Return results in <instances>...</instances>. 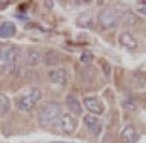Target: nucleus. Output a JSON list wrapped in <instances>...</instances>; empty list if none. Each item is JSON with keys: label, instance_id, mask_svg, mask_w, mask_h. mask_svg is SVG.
Listing matches in <instances>:
<instances>
[{"label": "nucleus", "instance_id": "obj_1", "mask_svg": "<svg viewBox=\"0 0 146 143\" xmlns=\"http://www.w3.org/2000/svg\"><path fill=\"white\" fill-rule=\"evenodd\" d=\"M42 99V90L36 87L29 88L23 92L17 99V108L22 112H29Z\"/></svg>", "mask_w": 146, "mask_h": 143}, {"label": "nucleus", "instance_id": "obj_2", "mask_svg": "<svg viewBox=\"0 0 146 143\" xmlns=\"http://www.w3.org/2000/svg\"><path fill=\"white\" fill-rule=\"evenodd\" d=\"M62 113V105L58 102H49L39 111L38 121L42 127H49L54 124Z\"/></svg>", "mask_w": 146, "mask_h": 143}, {"label": "nucleus", "instance_id": "obj_3", "mask_svg": "<svg viewBox=\"0 0 146 143\" xmlns=\"http://www.w3.org/2000/svg\"><path fill=\"white\" fill-rule=\"evenodd\" d=\"M54 124H56L57 130H59L60 133L72 134L76 130V128H77L78 121L71 113H64V114H60V117L57 119V122Z\"/></svg>", "mask_w": 146, "mask_h": 143}, {"label": "nucleus", "instance_id": "obj_4", "mask_svg": "<svg viewBox=\"0 0 146 143\" xmlns=\"http://www.w3.org/2000/svg\"><path fill=\"white\" fill-rule=\"evenodd\" d=\"M7 54V68L10 74H18L20 71V50L17 47H11L8 50H5Z\"/></svg>", "mask_w": 146, "mask_h": 143}, {"label": "nucleus", "instance_id": "obj_5", "mask_svg": "<svg viewBox=\"0 0 146 143\" xmlns=\"http://www.w3.org/2000/svg\"><path fill=\"white\" fill-rule=\"evenodd\" d=\"M100 24L103 29H113L117 26L120 20V14L112 9H105L100 13Z\"/></svg>", "mask_w": 146, "mask_h": 143}, {"label": "nucleus", "instance_id": "obj_6", "mask_svg": "<svg viewBox=\"0 0 146 143\" xmlns=\"http://www.w3.org/2000/svg\"><path fill=\"white\" fill-rule=\"evenodd\" d=\"M83 103H84V107L87 108V111H90V114H92V115H100L105 111L102 102L96 96L86 97L83 99Z\"/></svg>", "mask_w": 146, "mask_h": 143}, {"label": "nucleus", "instance_id": "obj_7", "mask_svg": "<svg viewBox=\"0 0 146 143\" xmlns=\"http://www.w3.org/2000/svg\"><path fill=\"white\" fill-rule=\"evenodd\" d=\"M83 123H84V126L87 127V129L95 137L100 136V133H101V130H102V124L97 117H95V115H92V114L84 115Z\"/></svg>", "mask_w": 146, "mask_h": 143}, {"label": "nucleus", "instance_id": "obj_8", "mask_svg": "<svg viewBox=\"0 0 146 143\" xmlns=\"http://www.w3.org/2000/svg\"><path fill=\"white\" fill-rule=\"evenodd\" d=\"M139 139L137 132L133 124H127L121 132V143H136Z\"/></svg>", "mask_w": 146, "mask_h": 143}, {"label": "nucleus", "instance_id": "obj_9", "mask_svg": "<svg viewBox=\"0 0 146 143\" xmlns=\"http://www.w3.org/2000/svg\"><path fill=\"white\" fill-rule=\"evenodd\" d=\"M48 77H49V80L52 83L59 84V86H66V83H67V71L64 68L50 71Z\"/></svg>", "mask_w": 146, "mask_h": 143}, {"label": "nucleus", "instance_id": "obj_10", "mask_svg": "<svg viewBox=\"0 0 146 143\" xmlns=\"http://www.w3.org/2000/svg\"><path fill=\"white\" fill-rule=\"evenodd\" d=\"M15 33H17V26L13 22H4L0 24V38L1 39L11 38L15 35Z\"/></svg>", "mask_w": 146, "mask_h": 143}, {"label": "nucleus", "instance_id": "obj_11", "mask_svg": "<svg viewBox=\"0 0 146 143\" xmlns=\"http://www.w3.org/2000/svg\"><path fill=\"white\" fill-rule=\"evenodd\" d=\"M118 40H120V43L122 44L123 47H126L127 49H136V48H137V40H136L135 36L129 32L122 33V34L118 36Z\"/></svg>", "mask_w": 146, "mask_h": 143}, {"label": "nucleus", "instance_id": "obj_12", "mask_svg": "<svg viewBox=\"0 0 146 143\" xmlns=\"http://www.w3.org/2000/svg\"><path fill=\"white\" fill-rule=\"evenodd\" d=\"M66 104H67V108L71 111V113H74V114H82L83 113V108H82L80 100L76 98L74 96H67Z\"/></svg>", "mask_w": 146, "mask_h": 143}, {"label": "nucleus", "instance_id": "obj_13", "mask_svg": "<svg viewBox=\"0 0 146 143\" xmlns=\"http://www.w3.org/2000/svg\"><path fill=\"white\" fill-rule=\"evenodd\" d=\"M25 62L28 65H36L42 62V54L36 49H29L25 51Z\"/></svg>", "mask_w": 146, "mask_h": 143}, {"label": "nucleus", "instance_id": "obj_14", "mask_svg": "<svg viewBox=\"0 0 146 143\" xmlns=\"http://www.w3.org/2000/svg\"><path fill=\"white\" fill-rule=\"evenodd\" d=\"M77 24L82 28H92L93 26V18L90 13H82L77 18Z\"/></svg>", "mask_w": 146, "mask_h": 143}, {"label": "nucleus", "instance_id": "obj_15", "mask_svg": "<svg viewBox=\"0 0 146 143\" xmlns=\"http://www.w3.org/2000/svg\"><path fill=\"white\" fill-rule=\"evenodd\" d=\"M10 111V100L5 94L0 93V118H4Z\"/></svg>", "mask_w": 146, "mask_h": 143}, {"label": "nucleus", "instance_id": "obj_16", "mask_svg": "<svg viewBox=\"0 0 146 143\" xmlns=\"http://www.w3.org/2000/svg\"><path fill=\"white\" fill-rule=\"evenodd\" d=\"M42 60H44V63L47 65H56L59 63V55L56 51H47L44 55H42Z\"/></svg>", "mask_w": 146, "mask_h": 143}, {"label": "nucleus", "instance_id": "obj_17", "mask_svg": "<svg viewBox=\"0 0 146 143\" xmlns=\"http://www.w3.org/2000/svg\"><path fill=\"white\" fill-rule=\"evenodd\" d=\"M122 19L125 20V23L126 24H135L137 23V18L133 15V13H131V11H126L123 15H122Z\"/></svg>", "mask_w": 146, "mask_h": 143}, {"label": "nucleus", "instance_id": "obj_18", "mask_svg": "<svg viewBox=\"0 0 146 143\" xmlns=\"http://www.w3.org/2000/svg\"><path fill=\"white\" fill-rule=\"evenodd\" d=\"M7 69V54L5 50L0 49V72H4Z\"/></svg>", "mask_w": 146, "mask_h": 143}, {"label": "nucleus", "instance_id": "obj_19", "mask_svg": "<svg viewBox=\"0 0 146 143\" xmlns=\"http://www.w3.org/2000/svg\"><path fill=\"white\" fill-rule=\"evenodd\" d=\"M91 60H92V54H91L90 51H83V53L81 54V57H80V62L81 63L87 64V63H90Z\"/></svg>", "mask_w": 146, "mask_h": 143}]
</instances>
